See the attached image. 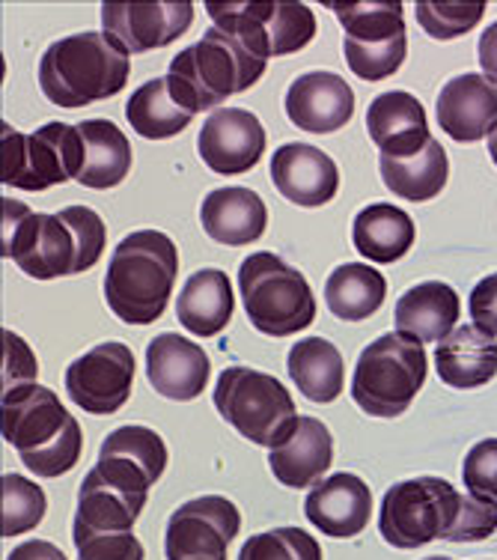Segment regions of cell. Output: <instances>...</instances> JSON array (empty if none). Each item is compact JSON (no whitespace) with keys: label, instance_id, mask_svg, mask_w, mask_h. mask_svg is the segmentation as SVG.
<instances>
[{"label":"cell","instance_id":"d6986e66","mask_svg":"<svg viewBox=\"0 0 497 560\" xmlns=\"http://www.w3.org/2000/svg\"><path fill=\"white\" fill-rule=\"evenodd\" d=\"M438 126L459 143H474L497 129V84L486 75H459L438 93Z\"/></svg>","mask_w":497,"mask_h":560},{"label":"cell","instance_id":"1f68e13d","mask_svg":"<svg viewBox=\"0 0 497 560\" xmlns=\"http://www.w3.org/2000/svg\"><path fill=\"white\" fill-rule=\"evenodd\" d=\"M388 295V280L379 269L364 262H343L324 280V299L336 319L364 323L379 311Z\"/></svg>","mask_w":497,"mask_h":560},{"label":"cell","instance_id":"2e32d148","mask_svg":"<svg viewBox=\"0 0 497 560\" xmlns=\"http://www.w3.org/2000/svg\"><path fill=\"white\" fill-rule=\"evenodd\" d=\"M271 183L289 203L316 209L331 203L340 191V171L328 152L310 143H283L271 155Z\"/></svg>","mask_w":497,"mask_h":560},{"label":"cell","instance_id":"7dc6e473","mask_svg":"<svg viewBox=\"0 0 497 560\" xmlns=\"http://www.w3.org/2000/svg\"><path fill=\"white\" fill-rule=\"evenodd\" d=\"M488 155H492V162L497 164V129L488 135Z\"/></svg>","mask_w":497,"mask_h":560},{"label":"cell","instance_id":"cb8c5ba5","mask_svg":"<svg viewBox=\"0 0 497 560\" xmlns=\"http://www.w3.org/2000/svg\"><path fill=\"white\" fill-rule=\"evenodd\" d=\"M459 313H462L459 292L443 280H426L402 292L393 311V323H397V331L421 343H438L453 335Z\"/></svg>","mask_w":497,"mask_h":560},{"label":"cell","instance_id":"5bb4252c","mask_svg":"<svg viewBox=\"0 0 497 560\" xmlns=\"http://www.w3.org/2000/svg\"><path fill=\"white\" fill-rule=\"evenodd\" d=\"M194 22L191 0L162 3H102V27L126 55H143L179 39Z\"/></svg>","mask_w":497,"mask_h":560},{"label":"cell","instance_id":"d6a6232c","mask_svg":"<svg viewBox=\"0 0 497 560\" xmlns=\"http://www.w3.org/2000/svg\"><path fill=\"white\" fill-rule=\"evenodd\" d=\"M126 117H129L131 129L138 131L141 138L164 140L176 138L179 131L188 129L194 114H188L176 102L167 78H150L146 84H141L131 93L129 105H126Z\"/></svg>","mask_w":497,"mask_h":560},{"label":"cell","instance_id":"ffe728a7","mask_svg":"<svg viewBox=\"0 0 497 560\" xmlns=\"http://www.w3.org/2000/svg\"><path fill=\"white\" fill-rule=\"evenodd\" d=\"M209 355L182 335H158L146 346V378L155 394L188 402L209 385Z\"/></svg>","mask_w":497,"mask_h":560},{"label":"cell","instance_id":"44dd1931","mask_svg":"<svg viewBox=\"0 0 497 560\" xmlns=\"http://www.w3.org/2000/svg\"><path fill=\"white\" fill-rule=\"evenodd\" d=\"M367 131L381 155L390 159L414 155L433 140L421 98H414L405 90H388L369 102Z\"/></svg>","mask_w":497,"mask_h":560},{"label":"cell","instance_id":"484cf974","mask_svg":"<svg viewBox=\"0 0 497 560\" xmlns=\"http://www.w3.org/2000/svg\"><path fill=\"white\" fill-rule=\"evenodd\" d=\"M146 498L131 495L126 489L108 483L96 468L84 477L81 492H78L75 522H72V537L84 534H114V530H131L141 518Z\"/></svg>","mask_w":497,"mask_h":560},{"label":"cell","instance_id":"c3c4849f","mask_svg":"<svg viewBox=\"0 0 497 560\" xmlns=\"http://www.w3.org/2000/svg\"><path fill=\"white\" fill-rule=\"evenodd\" d=\"M423 560H453V558H443V555H435V558H423Z\"/></svg>","mask_w":497,"mask_h":560},{"label":"cell","instance_id":"4316f807","mask_svg":"<svg viewBox=\"0 0 497 560\" xmlns=\"http://www.w3.org/2000/svg\"><path fill=\"white\" fill-rule=\"evenodd\" d=\"M233 283L221 269H200L185 280L176 299V316L194 337H215L233 319Z\"/></svg>","mask_w":497,"mask_h":560},{"label":"cell","instance_id":"f546056e","mask_svg":"<svg viewBox=\"0 0 497 560\" xmlns=\"http://www.w3.org/2000/svg\"><path fill=\"white\" fill-rule=\"evenodd\" d=\"M379 171L381 183L388 185L393 195L411 203H426L443 191L447 176H450V162L441 143L433 138L421 152L405 155V159L381 155Z\"/></svg>","mask_w":497,"mask_h":560},{"label":"cell","instance_id":"30bf717a","mask_svg":"<svg viewBox=\"0 0 497 560\" xmlns=\"http://www.w3.org/2000/svg\"><path fill=\"white\" fill-rule=\"evenodd\" d=\"M462 492L443 477H414L393 483L384 492L379 513V530L393 549H421L433 539L453 537Z\"/></svg>","mask_w":497,"mask_h":560},{"label":"cell","instance_id":"4fadbf2b","mask_svg":"<svg viewBox=\"0 0 497 560\" xmlns=\"http://www.w3.org/2000/svg\"><path fill=\"white\" fill-rule=\"evenodd\" d=\"M131 382H134V352L117 340L93 346L66 370V394L78 409L98 418L114 415L129 402Z\"/></svg>","mask_w":497,"mask_h":560},{"label":"cell","instance_id":"e575fe53","mask_svg":"<svg viewBox=\"0 0 497 560\" xmlns=\"http://www.w3.org/2000/svg\"><path fill=\"white\" fill-rule=\"evenodd\" d=\"M43 486L22 475H3L0 480V537H19L33 530L45 516Z\"/></svg>","mask_w":497,"mask_h":560},{"label":"cell","instance_id":"7a4b0ae2","mask_svg":"<svg viewBox=\"0 0 497 560\" xmlns=\"http://www.w3.org/2000/svg\"><path fill=\"white\" fill-rule=\"evenodd\" d=\"M3 442L15 447L36 477H63L81 459L84 435L55 390L45 385H19L3 390Z\"/></svg>","mask_w":497,"mask_h":560},{"label":"cell","instance_id":"ac0fdd59","mask_svg":"<svg viewBox=\"0 0 497 560\" xmlns=\"http://www.w3.org/2000/svg\"><path fill=\"white\" fill-rule=\"evenodd\" d=\"M304 516L310 518L324 537L352 539L367 528L372 516V489L357 475L340 471L310 489V495L304 501Z\"/></svg>","mask_w":497,"mask_h":560},{"label":"cell","instance_id":"83f0119b","mask_svg":"<svg viewBox=\"0 0 497 560\" xmlns=\"http://www.w3.org/2000/svg\"><path fill=\"white\" fill-rule=\"evenodd\" d=\"M84 138V167L78 173V183L105 191L117 188L131 171V143L126 131H119L110 119H84L78 122Z\"/></svg>","mask_w":497,"mask_h":560},{"label":"cell","instance_id":"836d02e7","mask_svg":"<svg viewBox=\"0 0 497 560\" xmlns=\"http://www.w3.org/2000/svg\"><path fill=\"white\" fill-rule=\"evenodd\" d=\"M328 7L346 27V39H384L405 33L400 0H357V3H328Z\"/></svg>","mask_w":497,"mask_h":560},{"label":"cell","instance_id":"d4e9b609","mask_svg":"<svg viewBox=\"0 0 497 560\" xmlns=\"http://www.w3.org/2000/svg\"><path fill=\"white\" fill-rule=\"evenodd\" d=\"M435 373L450 388H483L497 376L495 337L480 331L476 325H459L453 335L435 349Z\"/></svg>","mask_w":497,"mask_h":560},{"label":"cell","instance_id":"ba28073f","mask_svg":"<svg viewBox=\"0 0 497 560\" xmlns=\"http://www.w3.org/2000/svg\"><path fill=\"white\" fill-rule=\"evenodd\" d=\"M215 409L229 427L260 447H277L298 427L293 394L281 378L253 366H227L215 385Z\"/></svg>","mask_w":497,"mask_h":560},{"label":"cell","instance_id":"f1b7e54d","mask_svg":"<svg viewBox=\"0 0 497 560\" xmlns=\"http://www.w3.org/2000/svg\"><path fill=\"white\" fill-rule=\"evenodd\" d=\"M414 221L393 203H369L355 215L352 242L360 257L372 262H397L414 245Z\"/></svg>","mask_w":497,"mask_h":560},{"label":"cell","instance_id":"4dcf8cb0","mask_svg":"<svg viewBox=\"0 0 497 560\" xmlns=\"http://www.w3.org/2000/svg\"><path fill=\"white\" fill-rule=\"evenodd\" d=\"M289 376L295 388L313 402H334L343 394L346 370H343V355L331 340L324 337H304L289 349L286 358Z\"/></svg>","mask_w":497,"mask_h":560},{"label":"cell","instance_id":"ee69618b","mask_svg":"<svg viewBox=\"0 0 497 560\" xmlns=\"http://www.w3.org/2000/svg\"><path fill=\"white\" fill-rule=\"evenodd\" d=\"M471 319L480 331L488 337H497V275H488L474 287L471 292Z\"/></svg>","mask_w":497,"mask_h":560},{"label":"cell","instance_id":"5b68a950","mask_svg":"<svg viewBox=\"0 0 497 560\" xmlns=\"http://www.w3.org/2000/svg\"><path fill=\"white\" fill-rule=\"evenodd\" d=\"M265 66L269 60L253 55L233 33L212 27L200 36V43L188 45L170 60L167 84L188 114H200L250 90L262 78Z\"/></svg>","mask_w":497,"mask_h":560},{"label":"cell","instance_id":"bcb514c9","mask_svg":"<svg viewBox=\"0 0 497 560\" xmlns=\"http://www.w3.org/2000/svg\"><path fill=\"white\" fill-rule=\"evenodd\" d=\"M476 55H480V66H483L488 81L497 84V22L488 24L486 31H483L480 45H476Z\"/></svg>","mask_w":497,"mask_h":560},{"label":"cell","instance_id":"6da1fadb","mask_svg":"<svg viewBox=\"0 0 497 560\" xmlns=\"http://www.w3.org/2000/svg\"><path fill=\"white\" fill-rule=\"evenodd\" d=\"M108 230L90 206H66L57 215L31 212L19 200H0V254L33 280H51L93 269Z\"/></svg>","mask_w":497,"mask_h":560},{"label":"cell","instance_id":"b9f144b4","mask_svg":"<svg viewBox=\"0 0 497 560\" xmlns=\"http://www.w3.org/2000/svg\"><path fill=\"white\" fill-rule=\"evenodd\" d=\"M497 530V504L483 501L468 492L462 498V510H459V522H455L453 537L450 542H476V539H488Z\"/></svg>","mask_w":497,"mask_h":560},{"label":"cell","instance_id":"f6af8a7d","mask_svg":"<svg viewBox=\"0 0 497 560\" xmlns=\"http://www.w3.org/2000/svg\"><path fill=\"white\" fill-rule=\"evenodd\" d=\"M7 560H69V558H66L63 551L57 549L55 542H48V539H27V542H22V546H15Z\"/></svg>","mask_w":497,"mask_h":560},{"label":"cell","instance_id":"7bdbcfd3","mask_svg":"<svg viewBox=\"0 0 497 560\" xmlns=\"http://www.w3.org/2000/svg\"><path fill=\"white\" fill-rule=\"evenodd\" d=\"M0 340H3V390L36 382L39 364H36V355L31 352V346L24 343L15 331H7V328H3Z\"/></svg>","mask_w":497,"mask_h":560},{"label":"cell","instance_id":"74e56055","mask_svg":"<svg viewBox=\"0 0 497 560\" xmlns=\"http://www.w3.org/2000/svg\"><path fill=\"white\" fill-rule=\"evenodd\" d=\"M238 560H322V546L301 528H274L245 539Z\"/></svg>","mask_w":497,"mask_h":560},{"label":"cell","instance_id":"7c38bea8","mask_svg":"<svg viewBox=\"0 0 497 560\" xmlns=\"http://www.w3.org/2000/svg\"><path fill=\"white\" fill-rule=\"evenodd\" d=\"M241 516L229 498L200 495L185 501L167 522V560H227L229 542L238 537Z\"/></svg>","mask_w":497,"mask_h":560},{"label":"cell","instance_id":"8fae6325","mask_svg":"<svg viewBox=\"0 0 497 560\" xmlns=\"http://www.w3.org/2000/svg\"><path fill=\"white\" fill-rule=\"evenodd\" d=\"M215 27L233 33L262 60L281 55H295L313 43L316 12L307 3L271 0V3H205Z\"/></svg>","mask_w":497,"mask_h":560},{"label":"cell","instance_id":"8992f818","mask_svg":"<svg viewBox=\"0 0 497 560\" xmlns=\"http://www.w3.org/2000/svg\"><path fill=\"white\" fill-rule=\"evenodd\" d=\"M426 349L421 340L390 331L360 352L352 378V397L369 418H400L426 382Z\"/></svg>","mask_w":497,"mask_h":560},{"label":"cell","instance_id":"e0dca14e","mask_svg":"<svg viewBox=\"0 0 497 560\" xmlns=\"http://www.w3.org/2000/svg\"><path fill=\"white\" fill-rule=\"evenodd\" d=\"M355 114L352 86L334 72H307L286 90V117L307 135H331Z\"/></svg>","mask_w":497,"mask_h":560},{"label":"cell","instance_id":"9a60e30c","mask_svg":"<svg viewBox=\"0 0 497 560\" xmlns=\"http://www.w3.org/2000/svg\"><path fill=\"white\" fill-rule=\"evenodd\" d=\"M197 152L209 171L221 176H238L257 167L265 155V129L260 117L250 110L217 108L200 129Z\"/></svg>","mask_w":497,"mask_h":560},{"label":"cell","instance_id":"277c9868","mask_svg":"<svg viewBox=\"0 0 497 560\" xmlns=\"http://www.w3.org/2000/svg\"><path fill=\"white\" fill-rule=\"evenodd\" d=\"M131 75V60L105 33L87 31L63 36L45 48L39 86L55 108L78 110L117 96Z\"/></svg>","mask_w":497,"mask_h":560},{"label":"cell","instance_id":"3957f363","mask_svg":"<svg viewBox=\"0 0 497 560\" xmlns=\"http://www.w3.org/2000/svg\"><path fill=\"white\" fill-rule=\"evenodd\" d=\"M179 250L158 230H138L117 245L105 275V302L126 325H152L174 295Z\"/></svg>","mask_w":497,"mask_h":560},{"label":"cell","instance_id":"603a6c76","mask_svg":"<svg viewBox=\"0 0 497 560\" xmlns=\"http://www.w3.org/2000/svg\"><path fill=\"white\" fill-rule=\"evenodd\" d=\"M200 221L209 238H215L217 245H250L265 233L269 226V209L262 203V197L241 185H227L209 191L200 206Z\"/></svg>","mask_w":497,"mask_h":560},{"label":"cell","instance_id":"ab89813d","mask_svg":"<svg viewBox=\"0 0 497 560\" xmlns=\"http://www.w3.org/2000/svg\"><path fill=\"white\" fill-rule=\"evenodd\" d=\"M462 483L471 495L497 504V439L476 442L462 465Z\"/></svg>","mask_w":497,"mask_h":560},{"label":"cell","instance_id":"9c48e42d","mask_svg":"<svg viewBox=\"0 0 497 560\" xmlns=\"http://www.w3.org/2000/svg\"><path fill=\"white\" fill-rule=\"evenodd\" d=\"M84 167V138L78 126L45 122L22 135L3 122L0 129V183L22 191H45L78 179Z\"/></svg>","mask_w":497,"mask_h":560},{"label":"cell","instance_id":"8d00e7d4","mask_svg":"<svg viewBox=\"0 0 497 560\" xmlns=\"http://www.w3.org/2000/svg\"><path fill=\"white\" fill-rule=\"evenodd\" d=\"M343 55H346L348 69L360 81H384L397 75L400 66L405 63L409 36L400 33V36H384V39H346Z\"/></svg>","mask_w":497,"mask_h":560},{"label":"cell","instance_id":"f35d334b","mask_svg":"<svg viewBox=\"0 0 497 560\" xmlns=\"http://www.w3.org/2000/svg\"><path fill=\"white\" fill-rule=\"evenodd\" d=\"M486 12L483 0L474 3H435V0H421L414 7V19L421 24L423 31L429 33L433 39H455V36H465L468 31H474L480 19Z\"/></svg>","mask_w":497,"mask_h":560},{"label":"cell","instance_id":"60d3db41","mask_svg":"<svg viewBox=\"0 0 497 560\" xmlns=\"http://www.w3.org/2000/svg\"><path fill=\"white\" fill-rule=\"evenodd\" d=\"M75 539L78 560H143L141 539L131 530L114 534H84Z\"/></svg>","mask_w":497,"mask_h":560},{"label":"cell","instance_id":"7402d4cb","mask_svg":"<svg viewBox=\"0 0 497 560\" xmlns=\"http://www.w3.org/2000/svg\"><path fill=\"white\" fill-rule=\"evenodd\" d=\"M331 459H334L331 430L310 415L298 418L293 435L277 447H271L269 453L271 475L289 489H310V486L319 483L328 475Z\"/></svg>","mask_w":497,"mask_h":560},{"label":"cell","instance_id":"d590c367","mask_svg":"<svg viewBox=\"0 0 497 560\" xmlns=\"http://www.w3.org/2000/svg\"><path fill=\"white\" fill-rule=\"evenodd\" d=\"M98 456H117L122 463L146 471L155 483L167 468V444H164L162 435L150 430V427H134V423L110 432L108 439L102 442Z\"/></svg>","mask_w":497,"mask_h":560},{"label":"cell","instance_id":"52a82bcc","mask_svg":"<svg viewBox=\"0 0 497 560\" xmlns=\"http://www.w3.org/2000/svg\"><path fill=\"white\" fill-rule=\"evenodd\" d=\"M238 290L250 325L269 337H289L316 319V295L301 271L260 250L238 266Z\"/></svg>","mask_w":497,"mask_h":560}]
</instances>
